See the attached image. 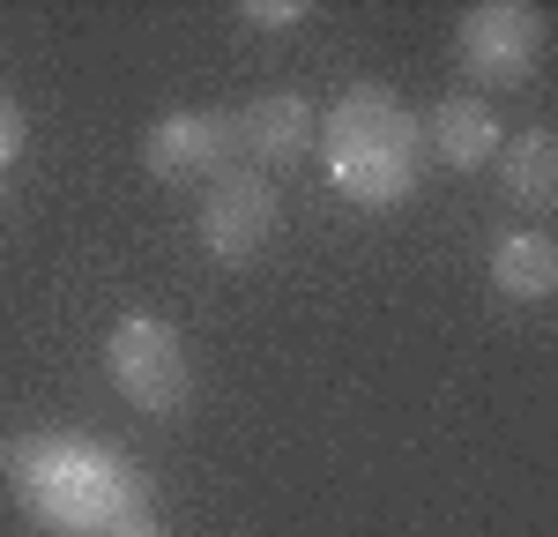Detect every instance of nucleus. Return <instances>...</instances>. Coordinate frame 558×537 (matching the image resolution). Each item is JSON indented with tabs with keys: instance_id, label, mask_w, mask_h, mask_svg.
Listing matches in <instances>:
<instances>
[{
	"instance_id": "20e7f679",
	"label": "nucleus",
	"mask_w": 558,
	"mask_h": 537,
	"mask_svg": "<svg viewBox=\"0 0 558 537\" xmlns=\"http://www.w3.org/2000/svg\"><path fill=\"white\" fill-rule=\"evenodd\" d=\"M276 217H283V202H276L268 172H254V165H231V172L209 179L202 217H194V239H202V254H209V262L239 268V262H254L260 247L276 239Z\"/></svg>"
},
{
	"instance_id": "f257e3e1",
	"label": "nucleus",
	"mask_w": 558,
	"mask_h": 537,
	"mask_svg": "<svg viewBox=\"0 0 558 537\" xmlns=\"http://www.w3.org/2000/svg\"><path fill=\"white\" fill-rule=\"evenodd\" d=\"M0 470L15 508L45 537H105L149 508V478L128 448L97 441V433H23L0 448Z\"/></svg>"
},
{
	"instance_id": "ddd939ff",
	"label": "nucleus",
	"mask_w": 558,
	"mask_h": 537,
	"mask_svg": "<svg viewBox=\"0 0 558 537\" xmlns=\"http://www.w3.org/2000/svg\"><path fill=\"white\" fill-rule=\"evenodd\" d=\"M105 537H172V530H165V523H157V515L142 508V515H128V523H112Z\"/></svg>"
},
{
	"instance_id": "423d86ee",
	"label": "nucleus",
	"mask_w": 558,
	"mask_h": 537,
	"mask_svg": "<svg viewBox=\"0 0 558 537\" xmlns=\"http://www.w3.org/2000/svg\"><path fill=\"white\" fill-rule=\"evenodd\" d=\"M231 157H239L231 112H202V105H179V112H165L157 128L142 134V165H149L157 179H172V187L231 172Z\"/></svg>"
},
{
	"instance_id": "f8f14e48",
	"label": "nucleus",
	"mask_w": 558,
	"mask_h": 537,
	"mask_svg": "<svg viewBox=\"0 0 558 537\" xmlns=\"http://www.w3.org/2000/svg\"><path fill=\"white\" fill-rule=\"evenodd\" d=\"M23 150H31V120H23V105L0 90V179L23 165Z\"/></svg>"
},
{
	"instance_id": "1a4fd4ad",
	"label": "nucleus",
	"mask_w": 558,
	"mask_h": 537,
	"mask_svg": "<svg viewBox=\"0 0 558 537\" xmlns=\"http://www.w3.org/2000/svg\"><path fill=\"white\" fill-rule=\"evenodd\" d=\"M492 291L514 299V307H544L558 291V247L544 224H521V231L492 239Z\"/></svg>"
},
{
	"instance_id": "0eeeda50",
	"label": "nucleus",
	"mask_w": 558,
	"mask_h": 537,
	"mask_svg": "<svg viewBox=\"0 0 558 537\" xmlns=\"http://www.w3.org/2000/svg\"><path fill=\"white\" fill-rule=\"evenodd\" d=\"M231 134L254 157V172H276V165H299L305 150H313L320 112H313V97H299V90H260L246 112H231Z\"/></svg>"
},
{
	"instance_id": "39448f33",
	"label": "nucleus",
	"mask_w": 558,
	"mask_h": 537,
	"mask_svg": "<svg viewBox=\"0 0 558 537\" xmlns=\"http://www.w3.org/2000/svg\"><path fill=\"white\" fill-rule=\"evenodd\" d=\"M544 38H551V23L529 0H476L454 23V52L476 83H529L544 60Z\"/></svg>"
},
{
	"instance_id": "9b49d317",
	"label": "nucleus",
	"mask_w": 558,
	"mask_h": 537,
	"mask_svg": "<svg viewBox=\"0 0 558 537\" xmlns=\"http://www.w3.org/2000/svg\"><path fill=\"white\" fill-rule=\"evenodd\" d=\"M305 15H313L305 0H246V8H239V23H246V31H268V38H283V31H299Z\"/></svg>"
},
{
	"instance_id": "6e6552de",
	"label": "nucleus",
	"mask_w": 558,
	"mask_h": 537,
	"mask_svg": "<svg viewBox=\"0 0 558 537\" xmlns=\"http://www.w3.org/2000/svg\"><path fill=\"white\" fill-rule=\"evenodd\" d=\"M425 128V157H439L447 172H484L499 150H507V128H499V112L476 97V90H454V97H439L432 105Z\"/></svg>"
},
{
	"instance_id": "7ed1b4c3",
	"label": "nucleus",
	"mask_w": 558,
	"mask_h": 537,
	"mask_svg": "<svg viewBox=\"0 0 558 537\" xmlns=\"http://www.w3.org/2000/svg\"><path fill=\"white\" fill-rule=\"evenodd\" d=\"M105 373L112 389L142 410V418H172L194 403V358H186V336L157 313H120L112 336H105Z\"/></svg>"
},
{
	"instance_id": "9d476101",
	"label": "nucleus",
	"mask_w": 558,
	"mask_h": 537,
	"mask_svg": "<svg viewBox=\"0 0 558 537\" xmlns=\"http://www.w3.org/2000/svg\"><path fill=\"white\" fill-rule=\"evenodd\" d=\"M499 187L514 210H551L558 202V142L551 128H521L507 150H499Z\"/></svg>"
},
{
	"instance_id": "f03ea898",
	"label": "nucleus",
	"mask_w": 558,
	"mask_h": 537,
	"mask_svg": "<svg viewBox=\"0 0 558 537\" xmlns=\"http://www.w3.org/2000/svg\"><path fill=\"white\" fill-rule=\"evenodd\" d=\"M320 165H328V187L357 202V210H395L410 202V187L425 172V128L417 112L380 83L343 90L328 112H320Z\"/></svg>"
}]
</instances>
